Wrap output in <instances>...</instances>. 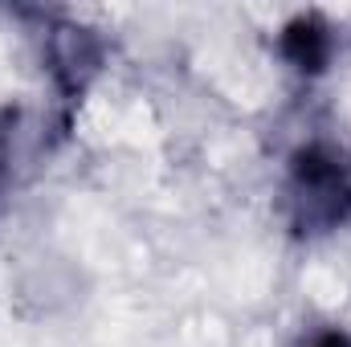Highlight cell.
Segmentation results:
<instances>
[{"instance_id":"obj_5","label":"cell","mask_w":351,"mask_h":347,"mask_svg":"<svg viewBox=\"0 0 351 347\" xmlns=\"http://www.w3.org/2000/svg\"><path fill=\"white\" fill-rule=\"evenodd\" d=\"M0 164H4V160H0Z\"/></svg>"},{"instance_id":"obj_2","label":"cell","mask_w":351,"mask_h":347,"mask_svg":"<svg viewBox=\"0 0 351 347\" xmlns=\"http://www.w3.org/2000/svg\"><path fill=\"white\" fill-rule=\"evenodd\" d=\"M41 45H45V70L53 78L58 94L66 98V106L82 102V94L90 90V82L98 78L102 62H106V41L102 33H94L82 21H45L41 29Z\"/></svg>"},{"instance_id":"obj_3","label":"cell","mask_w":351,"mask_h":347,"mask_svg":"<svg viewBox=\"0 0 351 347\" xmlns=\"http://www.w3.org/2000/svg\"><path fill=\"white\" fill-rule=\"evenodd\" d=\"M278 53L302 78H319L335 62V25L323 12H298L278 33Z\"/></svg>"},{"instance_id":"obj_4","label":"cell","mask_w":351,"mask_h":347,"mask_svg":"<svg viewBox=\"0 0 351 347\" xmlns=\"http://www.w3.org/2000/svg\"><path fill=\"white\" fill-rule=\"evenodd\" d=\"M302 347H351V331L339 323H323L302 339Z\"/></svg>"},{"instance_id":"obj_1","label":"cell","mask_w":351,"mask_h":347,"mask_svg":"<svg viewBox=\"0 0 351 347\" xmlns=\"http://www.w3.org/2000/svg\"><path fill=\"white\" fill-rule=\"evenodd\" d=\"M286 217L294 237L351 229V152L335 139H306L286 164Z\"/></svg>"}]
</instances>
